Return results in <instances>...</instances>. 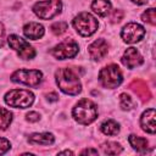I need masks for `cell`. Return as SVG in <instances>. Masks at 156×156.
Wrapping results in <instances>:
<instances>
[{"instance_id": "obj_1", "label": "cell", "mask_w": 156, "mask_h": 156, "mask_svg": "<svg viewBox=\"0 0 156 156\" xmlns=\"http://www.w3.org/2000/svg\"><path fill=\"white\" fill-rule=\"evenodd\" d=\"M56 83L61 91L68 95H78L82 91V84L79 76L73 71V68L61 67L55 73Z\"/></svg>"}, {"instance_id": "obj_2", "label": "cell", "mask_w": 156, "mask_h": 156, "mask_svg": "<svg viewBox=\"0 0 156 156\" xmlns=\"http://www.w3.org/2000/svg\"><path fill=\"white\" fill-rule=\"evenodd\" d=\"M73 118L80 124H90L98 117V107L89 99H82L72 110Z\"/></svg>"}, {"instance_id": "obj_3", "label": "cell", "mask_w": 156, "mask_h": 156, "mask_svg": "<svg viewBox=\"0 0 156 156\" xmlns=\"http://www.w3.org/2000/svg\"><path fill=\"white\" fill-rule=\"evenodd\" d=\"M73 27L76 28V30L82 35V37H90L91 34H94L98 30V20L90 15L89 12H80L78 13L73 21Z\"/></svg>"}, {"instance_id": "obj_4", "label": "cell", "mask_w": 156, "mask_h": 156, "mask_svg": "<svg viewBox=\"0 0 156 156\" xmlns=\"http://www.w3.org/2000/svg\"><path fill=\"white\" fill-rule=\"evenodd\" d=\"M34 101V94L26 89H13L6 93L5 102L16 108H27L32 106Z\"/></svg>"}, {"instance_id": "obj_5", "label": "cell", "mask_w": 156, "mask_h": 156, "mask_svg": "<svg viewBox=\"0 0 156 156\" xmlns=\"http://www.w3.org/2000/svg\"><path fill=\"white\" fill-rule=\"evenodd\" d=\"M61 0H43L38 1L33 6V12L41 20H50L61 12Z\"/></svg>"}, {"instance_id": "obj_6", "label": "cell", "mask_w": 156, "mask_h": 156, "mask_svg": "<svg viewBox=\"0 0 156 156\" xmlns=\"http://www.w3.org/2000/svg\"><path fill=\"white\" fill-rule=\"evenodd\" d=\"M99 80L102 84V87L113 89L122 83L123 76L117 65H108L99 72Z\"/></svg>"}, {"instance_id": "obj_7", "label": "cell", "mask_w": 156, "mask_h": 156, "mask_svg": "<svg viewBox=\"0 0 156 156\" xmlns=\"http://www.w3.org/2000/svg\"><path fill=\"white\" fill-rule=\"evenodd\" d=\"M7 43L15 51H17L18 56L23 60H30L35 56V51H34L33 46L29 45V43L26 41L24 39H22L20 35H16V34L9 35Z\"/></svg>"}, {"instance_id": "obj_8", "label": "cell", "mask_w": 156, "mask_h": 156, "mask_svg": "<svg viewBox=\"0 0 156 156\" xmlns=\"http://www.w3.org/2000/svg\"><path fill=\"white\" fill-rule=\"evenodd\" d=\"M43 79V74L38 69H18L11 76L15 83H22L29 87H38Z\"/></svg>"}, {"instance_id": "obj_9", "label": "cell", "mask_w": 156, "mask_h": 156, "mask_svg": "<svg viewBox=\"0 0 156 156\" xmlns=\"http://www.w3.org/2000/svg\"><path fill=\"white\" fill-rule=\"evenodd\" d=\"M78 50H79L78 44L73 39H66L62 43L54 46L50 50V52L57 60H66V58L74 57L78 54Z\"/></svg>"}, {"instance_id": "obj_10", "label": "cell", "mask_w": 156, "mask_h": 156, "mask_svg": "<svg viewBox=\"0 0 156 156\" xmlns=\"http://www.w3.org/2000/svg\"><path fill=\"white\" fill-rule=\"evenodd\" d=\"M145 35V29L143 26L130 22L128 24H126L121 32V37L123 39V41L128 43V44H134L138 43L139 40L143 39V37Z\"/></svg>"}, {"instance_id": "obj_11", "label": "cell", "mask_w": 156, "mask_h": 156, "mask_svg": "<svg viewBox=\"0 0 156 156\" xmlns=\"http://www.w3.org/2000/svg\"><path fill=\"white\" fill-rule=\"evenodd\" d=\"M121 61H122V63H123L126 67H128V68H135V67L140 66V65L144 62L143 56L140 55V52H139L135 48H128V49L124 51V54H123Z\"/></svg>"}, {"instance_id": "obj_12", "label": "cell", "mask_w": 156, "mask_h": 156, "mask_svg": "<svg viewBox=\"0 0 156 156\" xmlns=\"http://www.w3.org/2000/svg\"><path fill=\"white\" fill-rule=\"evenodd\" d=\"M88 51H89V56L93 60L99 61L107 55L108 45L104 39H96L88 46Z\"/></svg>"}, {"instance_id": "obj_13", "label": "cell", "mask_w": 156, "mask_h": 156, "mask_svg": "<svg viewBox=\"0 0 156 156\" xmlns=\"http://www.w3.org/2000/svg\"><path fill=\"white\" fill-rule=\"evenodd\" d=\"M155 116H156L155 108H149V110H146V111L141 115V118H140V126H141L143 130H145L146 133L155 134V132H156Z\"/></svg>"}, {"instance_id": "obj_14", "label": "cell", "mask_w": 156, "mask_h": 156, "mask_svg": "<svg viewBox=\"0 0 156 156\" xmlns=\"http://www.w3.org/2000/svg\"><path fill=\"white\" fill-rule=\"evenodd\" d=\"M130 90H133L143 101H147L151 98V93L146 85V83L141 79H134L130 84H129Z\"/></svg>"}, {"instance_id": "obj_15", "label": "cell", "mask_w": 156, "mask_h": 156, "mask_svg": "<svg viewBox=\"0 0 156 156\" xmlns=\"http://www.w3.org/2000/svg\"><path fill=\"white\" fill-rule=\"evenodd\" d=\"M23 33L28 39L38 40L44 35V27L37 22H29L23 27Z\"/></svg>"}, {"instance_id": "obj_16", "label": "cell", "mask_w": 156, "mask_h": 156, "mask_svg": "<svg viewBox=\"0 0 156 156\" xmlns=\"http://www.w3.org/2000/svg\"><path fill=\"white\" fill-rule=\"evenodd\" d=\"M30 144H39V145H51L55 141V138L51 133H34L30 134L28 138Z\"/></svg>"}, {"instance_id": "obj_17", "label": "cell", "mask_w": 156, "mask_h": 156, "mask_svg": "<svg viewBox=\"0 0 156 156\" xmlns=\"http://www.w3.org/2000/svg\"><path fill=\"white\" fill-rule=\"evenodd\" d=\"M91 10L100 17H105L111 11V2L108 0H94L91 2Z\"/></svg>"}, {"instance_id": "obj_18", "label": "cell", "mask_w": 156, "mask_h": 156, "mask_svg": "<svg viewBox=\"0 0 156 156\" xmlns=\"http://www.w3.org/2000/svg\"><path fill=\"white\" fill-rule=\"evenodd\" d=\"M128 141H129L130 146L133 149H135L136 151H139V152H145L146 149H147V140L145 138H141V136L132 134V135H129Z\"/></svg>"}, {"instance_id": "obj_19", "label": "cell", "mask_w": 156, "mask_h": 156, "mask_svg": "<svg viewBox=\"0 0 156 156\" xmlns=\"http://www.w3.org/2000/svg\"><path fill=\"white\" fill-rule=\"evenodd\" d=\"M101 132L105 135H117L119 132V124L113 119H107L101 124Z\"/></svg>"}, {"instance_id": "obj_20", "label": "cell", "mask_w": 156, "mask_h": 156, "mask_svg": "<svg viewBox=\"0 0 156 156\" xmlns=\"http://www.w3.org/2000/svg\"><path fill=\"white\" fill-rule=\"evenodd\" d=\"M11 122H12V113L9 110L0 106V129L2 130L7 129Z\"/></svg>"}, {"instance_id": "obj_21", "label": "cell", "mask_w": 156, "mask_h": 156, "mask_svg": "<svg viewBox=\"0 0 156 156\" xmlns=\"http://www.w3.org/2000/svg\"><path fill=\"white\" fill-rule=\"evenodd\" d=\"M101 147H102V151L107 155H117V154L122 152V146L118 143H113V141L104 143L101 145Z\"/></svg>"}, {"instance_id": "obj_22", "label": "cell", "mask_w": 156, "mask_h": 156, "mask_svg": "<svg viewBox=\"0 0 156 156\" xmlns=\"http://www.w3.org/2000/svg\"><path fill=\"white\" fill-rule=\"evenodd\" d=\"M119 105H121V107L123 110L128 111V110H132L134 107V101H133V99L128 94L123 93V94L119 95Z\"/></svg>"}, {"instance_id": "obj_23", "label": "cell", "mask_w": 156, "mask_h": 156, "mask_svg": "<svg viewBox=\"0 0 156 156\" xmlns=\"http://www.w3.org/2000/svg\"><path fill=\"white\" fill-rule=\"evenodd\" d=\"M141 20H143L144 22L150 23L151 26H155V24H156L155 9H154V7H150V9H147L146 11H144V12H143V15H141Z\"/></svg>"}, {"instance_id": "obj_24", "label": "cell", "mask_w": 156, "mask_h": 156, "mask_svg": "<svg viewBox=\"0 0 156 156\" xmlns=\"http://www.w3.org/2000/svg\"><path fill=\"white\" fill-rule=\"evenodd\" d=\"M67 28H68V24H67L66 22H62V21L55 22V23L51 24V27H50L51 32H52L55 35H61L62 33H65V32L67 30Z\"/></svg>"}, {"instance_id": "obj_25", "label": "cell", "mask_w": 156, "mask_h": 156, "mask_svg": "<svg viewBox=\"0 0 156 156\" xmlns=\"http://www.w3.org/2000/svg\"><path fill=\"white\" fill-rule=\"evenodd\" d=\"M123 18V11L122 10H115L110 17V21L112 23H118Z\"/></svg>"}, {"instance_id": "obj_26", "label": "cell", "mask_w": 156, "mask_h": 156, "mask_svg": "<svg viewBox=\"0 0 156 156\" xmlns=\"http://www.w3.org/2000/svg\"><path fill=\"white\" fill-rule=\"evenodd\" d=\"M10 147H11L10 141L7 139H5V138H0V155H2L6 151H9Z\"/></svg>"}, {"instance_id": "obj_27", "label": "cell", "mask_w": 156, "mask_h": 156, "mask_svg": "<svg viewBox=\"0 0 156 156\" xmlns=\"http://www.w3.org/2000/svg\"><path fill=\"white\" fill-rule=\"evenodd\" d=\"M39 118H40L39 113H37L34 111L27 113V121H29V122H37V121H39Z\"/></svg>"}, {"instance_id": "obj_28", "label": "cell", "mask_w": 156, "mask_h": 156, "mask_svg": "<svg viewBox=\"0 0 156 156\" xmlns=\"http://www.w3.org/2000/svg\"><path fill=\"white\" fill-rule=\"evenodd\" d=\"M4 38H5V28L4 24L0 23V48L4 45Z\"/></svg>"}, {"instance_id": "obj_29", "label": "cell", "mask_w": 156, "mask_h": 156, "mask_svg": "<svg viewBox=\"0 0 156 156\" xmlns=\"http://www.w3.org/2000/svg\"><path fill=\"white\" fill-rule=\"evenodd\" d=\"M82 155H89V154H91V155H96L98 154V150H95V149H85V150H83L82 152H80Z\"/></svg>"}, {"instance_id": "obj_30", "label": "cell", "mask_w": 156, "mask_h": 156, "mask_svg": "<svg viewBox=\"0 0 156 156\" xmlns=\"http://www.w3.org/2000/svg\"><path fill=\"white\" fill-rule=\"evenodd\" d=\"M57 98H58V95H57L56 93H51V94H48V99H49L50 101H56V100H57Z\"/></svg>"}, {"instance_id": "obj_31", "label": "cell", "mask_w": 156, "mask_h": 156, "mask_svg": "<svg viewBox=\"0 0 156 156\" xmlns=\"http://www.w3.org/2000/svg\"><path fill=\"white\" fill-rule=\"evenodd\" d=\"M133 2H135V4H138V5H144V4H146L149 0H132Z\"/></svg>"}, {"instance_id": "obj_32", "label": "cell", "mask_w": 156, "mask_h": 156, "mask_svg": "<svg viewBox=\"0 0 156 156\" xmlns=\"http://www.w3.org/2000/svg\"><path fill=\"white\" fill-rule=\"evenodd\" d=\"M58 155H73V152H72V151H69V150H66V151L58 152Z\"/></svg>"}]
</instances>
